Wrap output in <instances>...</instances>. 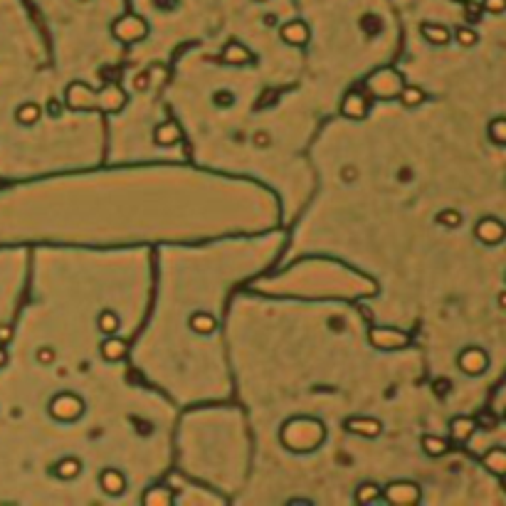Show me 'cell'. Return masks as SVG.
<instances>
[{"label":"cell","instance_id":"cell-23","mask_svg":"<svg viewBox=\"0 0 506 506\" xmlns=\"http://www.w3.org/2000/svg\"><path fill=\"white\" fill-rule=\"evenodd\" d=\"M121 326V319L114 309H102L97 314V329L104 333V336H114Z\"/></svg>","mask_w":506,"mask_h":506},{"label":"cell","instance_id":"cell-12","mask_svg":"<svg viewBox=\"0 0 506 506\" xmlns=\"http://www.w3.org/2000/svg\"><path fill=\"white\" fill-rule=\"evenodd\" d=\"M346 432L358 437H378L383 432V425L378 418H370V415H354V418L346 420Z\"/></svg>","mask_w":506,"mask_h":506},{"label":"cell","instance_id":"cell-30","mask_svg":"<svg viewBox=\"0 0 506 506\" xmlns=\"http://www.w3.org/2000/svg\"><path fill=\"white\" fill-rule=\"evenodd\" d=\"M489 139L496 143V146H506V119L499 116L489 124Z\"/></svg>","mask_w":506,"mask_h":506},{"label":"cell","instance_id":"cell-19","mask_svg":"<svg viewBox=\"0 0 506 506\" xmlns=\"http://www.w3.org/2000/svg\"><path fill=\"white\" fill-rule=\"evenodd\" d=\"M180 139H183V134H180L175 121H164V124L156 126V131H153V141H156L158 146H173V143L180 141Z\"/></svg>","mask_w":506,"mask_h":506},{"label":"cell","instance_id":"cell-37","mask_svg":"<svg viewBox=\"0 0 506 506\" xmlns=\"http://www.w3.org/2000/svg\"><path fill=\"white\" fill-rule=\"evenodd\" d=\"M148 72H141V74H136L134 77V89H136V92H146L148 89Z\"/></svg>","mask_w":506,"mask_h":506},{"label":"cell","instance_id":"cell-6","mask_svg":"<svg viewBox=\"0 0 506 506\" xmlns=\"http://www.w3.org/2000/svg\"><path fill=\"white\" fill-rule=\"evenodd\" d=\"M368 341L376 346V349H405L410 343V333L403 331V329H395V326H373L368 331Z\"/></svg>","mask_w":506,"mask_h":506},{"label":"cell","instance_id":"cell-21","mask_svg":"<svg viewBox=\"0 0 506 506\" xmlns=\"http://www.w3.org/2000/svg\"><path fill=\"white\" fill-rule=\"evenodd\" d=\"M484 467L494 472L496 477H506V447H491L484 454Z\"/></svg>","mask_w":506,"mask_h":506},{"label":"cell","instance_id":"cell-3","mask_svg":"<svg viewBox=\"0 0 506 506\" xmlns=\"http://www.w3.org/2000/svg\"><path fill=\"white\" fill-rule=\"evenodd\" d=\"M84 400L79 395H74V393L70 390H62L57 393L52 400H49V418H55L57 422H74V420H79L84 415Z\"/></svg>","mask_w":506,"mask_h":506},{"label":"cell","instance_id":"cell-8","mask_svg":"<svg viewBox=\"0 0 506 506\" xmlns=\"http://www.w3.org/2000/svg\"><path fill=\"white\" fill-rule=\"evenodd\" d=\"M370 102H373V97H370L365 89H351V92L341 99V114L346 116V119L363 121L365 116H368Z\"/></svg>","mask_w":506,"mask_h":506},{"label":"cell","instance_id":"cell-41","mask_svg":"<svg viewBox=\"0 0 506 506\" xmlns=\"http://www.w3.org/2000/svg\"><path fill=\"white\" fill-rule=\"evenodd\" d=\"M341 178H343V183H351V180L358 178V171H356L354 166H343V168H341Z\"/></svg>","mask_w":506,"mask_h":506},{"label":"cell","instance_id":"cell-29","mask_svg":"<svg viewBox=\"0 0 506 506\" xmlns=\"http://www.w3.org/2000/svg\"><path fill=\"white\" fill-rule=\"evenodd\" d=\"M40 114H42V109H40V104L28 102V104H22L20 109L15 111V119L20 121L22 126H30V124H35V121L40 119Z\"/></svg>","mask_w":506,"mask_h":506},{"label":"cell","instance_id":"cell-26","mask_svg":"<svg viewBox=\"0 0 506 506\" xmlns=\"http://www.w3.org/2000/svg\"><path fill=\"white\" fill-rule=\"evenodd\" d=\"M397 102L403 104L405 109H415V106H420V104L427 102V92L420 87H403L400 89V94H397Z\"/></svg>","mask_w":506,"mask_h":506},{"label":"cell","instance_id":"cell-42","mask_svg":"<svg viewBox=\"0 0 506 506\" xmlns=\"http://www.w3.org/2000/svg\"><path fill=\"white\" fill-rule=\"evenodd\" d=\"M496 304H499L501 309H506V289H501L499 294H496Z\"/></svg>","mask_w":506,"mask_h":506},{"label":"cell","instance_id":"cell-22","mask_svg":"<svg viewBox=\"0 0 506 506\" xmlns=\"http://www.w3.org/2000/svg\"><path fill=\"white\" fill-rule=\"evenodd\" d=\"M223 62L225 65H250L252 62V52L239 42H230L223 49Z\"/></svg>","mask_w":506,"mask_h":506},{"label":"cell","instance_id":"cell-36","mask_svg":"<svg viewBox=\"0 0 506 506\" xmlns=\"http://www.w3.org/2000/svg\"><path fill=\"white\" fill-rule=\"evenodd\" d=\"M252 143H255L257 148H267L269 143H272V136H269L267 131H255V134H252Z\"/></svg>","mask_w":506,"mask_h":506},{"label":"cell","instance_id":"cell-11","mask_svg":"<svg viewBox=\"0 0 506 506\" xmlns=\"http://www.w3.org/2000/svg\"><path fill=\"white\" fill-rule=\"evenodd\" d=\"M279 38L284 45H292V47H306L311 40V28L304 20H289L279 28Z\"/></svg>","mask_w":506,"mask_h":506},{"label":"cell","instance_id":"cell-31","mask_svg":"<svg viewBox=\"0 0 506 506\" xmlns=\"http://www.w3.org/2000/svg\"><path fill=\"white\" fill-rule=\"evenodd\" d=\"M454 40H457L462 47H474V45L479 42V35H477V30H472V28H457Z\"/></svg>","mask_w":506,"mask_h":506},{"label":"cell","instance_id":"cell-27","mask_svg":"<svg viewBox=\"0 0 506 506\" xmlns=\"http://www.w3.org/2000/svg\"><path fill=\"white\" fill-rule=\"evenodd\" d=\"M422 450L427 457H442V454H447L450 452V442L445 440V437H437V435H422Z\"/></svg>","mask_w":506,"mask_h":506},{"label":"cell","instance_id":"cell-14","mask_svg":"<svg viewBox=\"0 0 506 506\" xmlns=\"http://www.w3.org/2000/svg\"><path fill=\"white\" fill-rule=\"evenodd\" d=\"M126 104V94L119 87H106L99 89V111H106V114H114L121 111Z\"/></svg>","mask_w":506,"mask_h":506},{"label":"cell","instance_id":"cell-33","mask_svg":"<svg viewBox=\"0 0 506 506\" xmlns=\"http://www.w3.org/2000/svg\"><path fill=\"white\" fill-rule=\"evenodd\" d=\"M35 358H38L40 365H52L57 361V354L52 346H40V349L35 351Z\"/></svg>","mask_w":506,"mask_h":506},{"label":"cell","instance_id":"cell-43","mask_svg":"<svg viewBox=\"0 0 506 506\" xmlns=\"http://www.w3.org/2000/svg\"><path fill=\"white\" fill-rule=\"evenodd\" d=\"M397 178H400V180H410V178H413V171H410V168H403V171H400V173H397Z\"/></svg>","mask_w":506,"mask_h":506},{"label":"cell","instance_id":"cell-38","mask_svg":"<svg viewBox=\"0 0 506 506\" xmlns=\"http://www.w3.org/2000/svg\"><path fill=\"white\" fill-rule=\"evenodd\" d=\"M477 420V425H482V427H487V430H491V427H496V418L491 413H482L479 418H474Z\"/></svg>","mask_w":506,"mask_h":506},{"label":"cell","instance_id":"cell-16","mask_svg":"<svg viewBox=\"0 0 506 506\" xmlns=\"http://www.w3.org/2000/svg\"><path fill=\"white\" fill-rule=\"evenodd\" d=\"M479 425L474 418H467V415H457V418H452L450 422V435L454 442H467L469 437L474 435V430H477Z\"/></svg>","mask_w":506,"mask_h":506},{"label":"cell","instance_id":"cell-4","mask_svg":"<svg viewBox=\"0 0 506 506\" xmlns=\"http://www.w3.org/2000/svg\"><path fill=\"white\" fill-rule=\"evenodd\" d=\"M405 87L403 74L395 70H381L373 77H368V89L365 92L373 99H395L400 89Z\"/></svg>","mask_w":506,"mask_h":506},{"label":"cell","instance_id":"cell-10","mask_svg":"<svg viewBox=\"0 0 506 506\" xmlns=\"http://www.w3.org/2000/svg\"><path fill=\"white\" fill-rule=\"evenodd\" d=\"M474 237L484 245H499L501 239L506 237V225L499 218H482L474 225Z\"/></svg>","mask_w":506,"mask_h":506},{"label":"cell","instance_id":"cell-15","mask_svg":"<svg viewBox=\"0 0 506 506\" xmlns=\"http://www.w3.org/2000/svg\"><path fill=\"white\" fill-rule=\"evenodd\" d=\"M99 351H102V358L109 361V363H116V361H124L126 354H129V346L126 341H121L119 336H106L102 343H99Z\"/></svg>","mask_w":506,"mask_h":506},{"label":"cell","instance_id":"cell-1","mask_svg":"<svg viewBox=\"0 0 506 506\" xmlns=\"http://www.w3.org/2000/svg\"><path fill=\"white\" fill-rule=\"evenodd\" d=\"M324 440H326V427H324V422L316 418H309V415H299V418L287 420L282 425V430H279V442L289 452H297V454L314 452L319 445H324Z\"/></svg>","mask_w":506,"mask_h":506},{"label":"cell","instance_id":"cell-9","mask_svg":"<svg viewBox=\"0 0 506 506\" xmlns=\"http://www.w3.org/2000/svg\"><path fill=\"white\" fill-rule=\"evenodd\" d=\"M457 365L462 373H467V376H479V373H484L487 365H489V356H487L484 349H479V346H467V349L457 356Z\"/></svg>","mask_w":506,"mask_h":506},{"label":"cell","instance_id":"cell-32","mask_svg":"<svg viewBox=\"0 0 506 506\" xmlns=\"http://www.w3.org/2000/svg\"><path fill=\"white\" fill-rule=\"evenodd\" d=\"M212 104L218 106V109H230L235 104V94L230 89H218V92L212 94Z\"/></svg>","mask_w":506,"mask_h":506},{"label":"cell","instance_id":"cell-40","mask_svg":"<svg viewBox=\"0 0 506 506\" xmlns=\"http://www.w3.org/2000/svg\"><path fill=\"white\" fill-rule=\"evenodd\" d=\"M47 114L52 116V119H60L62 116V104L57 102V99H49L47 102Z\"/></svg>","mask_w":506,"mask_h":506},{"label":"cell","instance_id":"cell-45","mask_svg":"<svg viewBox=\"0 0 506 506\" xmlns=\"http://www.w3.org/2000/svg\"><path fill=\"white\" fill-rule=\"evenodd\" d=\"M252 3H267V0H252Z\"/></svg>","mask_w":506,"mask_h":506},{"label":"cell","instance_id":"cell-18","mask_svg":"<svg viewBox=\"0 0 506 506\" xmlns=\"http://www.w3.org/2000/svg\"><path fill=\"white\" fill-rule=\"evenodd\" d=\"M420 35L430 45H437V47H442V45H447L452 40V33L440 22H422L420 25Z\"/></svg>","mask_w":506,"mask_h":506},{"label":"cell","instance_id":"cell-35","mask_svg":"<svg viewBox=\"0 0 506 506\" xmlns=\"http://www.w3.org/2000/svg\"><path fill=\"white\" fill-rule=\"evenodd\" d=\"M482 8L491 15H501L506 10V0H482Z\"/></svg>","mask_w":506,"mask_h":506},{"label":"cell","instance_id":"cell-39","mask_svg":"<svg viewBox=\"0 0 506 506\" xmlns=\"http://www.w3.org/2000/svg\"><path fill=\"white\" fill-rule=\"evenodd\" d=\"M450 390H452V383L447 381V378H437V381H435V393H437V395L445 397Z\"/></svg>","mask_w":506,"mask_h":506},{"label":"cell","instance_id":"cell-44","mask_svg":"<svg viewBox=\"0 0 506 506\" xmlns=\"http://www.w3.org/2000/svg\"><path fill=\"white\" fill-rule=\"evenodd\" d=\"M289 504H311V501H306V499H289Z\"/></svg>","mask_w":506,"mask_h":506},{"label":"cell","instance_id":"cell-2","mask_svg":"<svg viewBox=\"0 0 506 506\" xmlns=\"http://www.w3.org/2000/svg\"><path fill=\"white\" fill-rule=\"evenodd\" d=\"M111 35L121 45H134L148 38V20L139 13H124L111 22Z\"/></svg>","mask_w":506,"mask_h":506},{"label":"cell","instance_id":"cell-28","mask_svg":"<svg viewBox=\"0 0 506 506\" xmlns=\"http://www.w3.org/2000/svg\"><path fill=\"white\" fill-rule=\"evenodd\" d=\"M435 223L440 225V228H447V230H454L462 225V212L454 210V207H445V210H440L435 215Z\"/></svg>","mask_w":506,"mask_h":506},{"label":"cell","instance_id":"cell-13","mask_svg":"<svg viewBox=\"0 0 506 506\" xmlns=\"http://www.w3.org/2000/svg\"><path fill=\"white\" fill-rule=\"evenodd\" d=\"M99 487L106 496H121L126 491V474L119 467H104L99 472Z\"/></svg>","mask_w":506,"mask_h":506},{"label":"cell","instance_id":"cell-20","mask_svg":"<svg viewBox=\"0 0 506 506\" xmlns=\"http://www.w3.org/2000/svg\"><path fill=\"white\" fill-rule=\"evenodd\" d=\"M79 472H82V459L79 457H62L60 462L52 467V474H55L57 479H62V482H70V479L79 477Z\"/></svg>","mask_w":506,"mask_h":506},{"label":"cell","instance_id":"cell-24","mask_svg":"<svg viewBox=\"0 0 506 506\" xmlns=\"http://www.w3.org/2000/svg\"><path fill=\"white\" fill-rule=\"evenodd\" d=\"M141 501H143V504H148V506H153V504H156V506L173 504V491H171L168 487H164V484H156V487H151V489L143 491Z\"/></svg>","mask_w":506,"mask_h":506},{"label":"cell","instance_id":"cell-5","mask_svg":"<svg viewBox=\"0 0 506 506\" xmlns=\"http://www.w3.org/2000/svg\"><path fill=\"white\" fill-rule=\"evenodd\" d=\"M65 104H67V109H72V111H94V109H99V89L94 92V89H89L87 84L74 82V84H70V89H67Z\"/></svg>","mask_w":506,"mask_h":506},{"label":"cell","instance_id":"cell-46","mask_svg":"<svg viewBox=\"0 0 506 506\" xmlns=\"http://www.w3.org/2000/svg\"><path fill=\"white\" fill-rule=\"evenodd\" d=\"M504 420H506V413H504Z\"/></svg>","mask_w":506,"mask_h":506},{"label":"cell","instance_id":"cell-7","mask_svg":"<svg viewBox=\"0 0 506 506\" xmlns=\"http://www.w3.org/2000/svg\"><path fill=\"white\" fill-rule=\"evenodd\" d=\"M383 499L395 506H415L422 499V491L415 482H393L383 489Z\"/></svg>","mask_w":506,"mask_h":506},{"label":"cell","instance_id":"cell-34","mask_svg":"<svg viewBox=\"0 0 506 506\" xmlns=\"http://www.w3.org/2000/svg\"><path fill=\"white\" fill-rule=\"evenodd\" d=\"M151 6L161 13H175L180 8V0H151Z\"/></svg>","mask_w":506,"mask_h":506},{"label":"cell","instance_id":"cell-25","mask_svg":"<svg viewBox=\"0 0 506 506\" xmlns=\"http://www.w3.org/2000/svg\"><path fill=\"white\" fill-rule=\"evenodd\" d=\"M356 504H376V501L383 499V489L373 482H365V484H358L354 491Z\"/></svg>","mask_w":506,"mask_h":506},{"label":"cell","instance_id":"cell-17","mask_svg":"<svg viewBox=\"0 0 506 506\" xmlns=\"http://www.w3.org/2000/svg\"><path fill=\"white\" fill-rule=\"evenodd\" d=\"M188 326H191L196 333H200V336H212V333L218 331L215 316L207 314V311H193L191 319H188Z\"/></svg>","mask_w":506,"mask_h":506}]
</instances>
